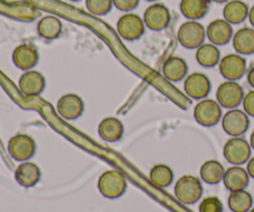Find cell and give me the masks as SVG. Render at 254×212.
<instances>
[{
    "mask_svg": "<svg viewBox=\"0 0 254 212\" xmlns=\"http://www.w3.org/2000/svg\"><path fill=\"white\" fill-rule=\"evenodd\" d=\"M98 190L104 198L107 199H118L127 191L128 184L127 179L121 171L118 170H107L99 176L98 179Z\"/></svg>",
    "mask_w": 254,
    "mask_h": 212,
    "instance_id": "cell-1",
    "label": "cell"
},
{
    "mask_svg": "<svg viewBox=\"0 0 254 212\" xmlns=\"http://www.w3.org/2000/svg\"><path fill=\"white\" fill-rule=\"evenodd\" d=\"M174 193L180 203L185 205H192L201 199L203 188L200 179L193 175H184L175 184Z\"/></svg>",
    "mask_w": 254,
    "mask_h": 212,
    "instance_id": "cell-2",
    "label": "cell"
},
{
    "mask_svg": "<svg viewBox=\"0 0 254 212\" xmlns=\"http://www.w3.org/2000/svg\"><path fill=\"white\" fill-rule=\"evenodd\" d=\"M206 37H207V35H206L205 26L197 20H188L179 27V42L185 49H198L201 45L205 44Z\"/></svg>",
    "mask_w": 254,
    "mask_h": 212,
    "instance_id": "cell-3",
    "label": "cell"
},
{
    "mask_svg": "<svg viewBox=\"0 0 254 212\" xmlns=\"http://www.w3.org/2000/svg\"><path fill=\"white\" fill-rule=\"evenodd\" d=\"M252 146L242 137H232L223 145V156L233 165H242L251 159Z\"/></svg>",
    "mask_w": 254,
    "mask_h": 212,
    "instance_id": "cell-4",
    "label": "cell"
},
{
    "mask_svg": "<svg viewBox=\"0 0 254 212\" xmlns=\"http://www.w3.org/2000/svg\"><path fill=\"white\" fill-rule=\"evenodd\" d=\"M222 107L215 99L203 98L193 108V118L203 127H213L222 119Z\"/></svg>",
    "mask_w": 254,
    "mask_h": 212,
    "instance_id": "cell-5",
    "label": "cell"
},
{
    "mask_svg": "<svg viewBox=\"0 0 254 212\" xmlns=\"http://www.w3.org/2000/svg\"><path fill=\"white\" fill-rule=\"evenodd\" d=\"M145 22L134 12H126L117 21V30L122 39L127 41H135L145 32Z\"/></svg>",
    "mask_w": 254,
    "mask_h": 212,
    "instance_id": "cell-6",
    "label": "cell"
},
{
    "mask_svg": "<svg viewBox=\"0 0 254 212\" xmlns=\"http://www.w3.org/2000/svg\"><path fill=\"white\" fill-rule=\"evenodd\" d=\"M221 123L228 136L242 137L250 128V116L242 109H228L222 116Z\"/></svg>",
    "mask_w": 254,
    "mask_h": 212,
    "instance_id": "cell-7",
    "label": "cell"
},
{
    "mask_svg": "<svg viewBox=\"0 0 254 212\" xmlns=\"http://www.w3.org/2000/svg\"><path fill=\"white\" fill-rule=\"evenodd\" d=\"M216 97L222 108H237L245 98V91L237 81H226L218 86Z\"/></svg>",
    "mask_w": 254,
    "mask_h": 212,
    "instance_id": "cell-8",
    "label": "cell"
},
{
    "mask_svg": "<svg viewBox=\"0 0 254 212\" xmlns=\"http://www.w3.org/2000/svg\"><path fill=\"white\" fill-rule=\"evenodd\" d=\"M221 74L226 81H240L247 72V61L240 54H228L218 64Z\"/></svg>",
    "mask_w": 254,
    "mask_h": 212,
    "instance_id": "cell-9",
    "label": "cell"
},
{
    "mask_svg": "<svg viewBox=\"0 0 254 212\" xmlns=\"http://www.w3.org/2000/svg\"><path fill=\"white\" fill-rule=\"evenodd\" d=\"M145 26L153 31H161L166 29L171 21V14L168 6L160 2H154L144 11L143 16Z\"/></svg>",
    "mask_w": 254,
    "mask_h": 212,
    "instance_id": "cell-10",
    "label": "cell"
},
{
    "mask_svg": "<svg viewBox=\"0 0 254 212\" xmlns=\"http://www.w3.org/2000/svg\"><path fill=\"white\" fill-rule=\"evenodd\" d=\"M184 89L190 98L201 101L206 98L211 91V81L205 73L193 72L186 76L184 81Z\"/></svg>",
    "mask_w": 254,
    "mask_h": 212,
    "instance_id": "cell-11",
    "label": "cell"
},
{
    "mask_svg": "<svg viewBox=\"0 0 254 212\" xmlns=\"http://www.w3.org/2000/svg\"><path fill=\"white\" fill-rule=\"evenodd\" d=\"M57 112L66 121H74L79 118L84 111L83 99L76 93H66L57 101Z\"/></svg>",
    "mask_w": 254,
    "mask_h": 212,
    "instance_id": "cell-12",
    "label": "cell"
},
{
    "mask_svg": "<svg viewBox=\"0 0 254 212\" xmlns=\"http://www.w3.org/2000/svg\"><path fill=\"white\" fill-rule=\"evenodd\" d=\"M206 35L211 44L216 46H222V45L228 44L233 39L235 34H233L232 25L230 22L226 21L225 19H217L208 24Z\"/></svg>",
    "mask_w": 254,
    "mask_h": 212,
    "instance_id": "cell-13",
    "label": "cell"
},
{
    "mask_svg": "<svg viewBox=\"0 0 254 212\" xmlns=\"http://www.w3.org/2000/svg\"><path fill=\"white\" fill-rule=\"evenodd\" d=\"M10 154L14 156L16 160H27V159L32 158L36 150V144H35L34 139L25 134H19V136L14 137L10 141L9 144Z\"/></svg>",
    "mask_w": 254,
    "mask_h": 212,
    "instance_id": "cell-14",
    "label": "cell"
},
{
    "mask_svg": "<svg viewBox=\"0 0 254 212\" xmlns=\"http://www.w3.org/2000/svg\"><path fill=\"white\" fill-rule=\"evenodd\" d=\"M250 179L251 176L247 169H243L240 165H233L225 171L222 181L226 189L232 193V191L246 190L250 185Z\"/></svg>",
    "mask_w": 254,
    "mask_h": 212,
    "instance_id": "cell-15",
    "label": "cell"
},
{
    "mask_svg": "<svg viewBox=\"0 0 254 212\" xmlns=\"http://www.w3.org/2000/svg\"><path fill=\"white\" fill-rule=\"evenodd\" d=\"M189 72V66L184 59L179 56H171L164 62L163 74L168 81L180 82L186 78Z\"/></svg>",
    "mask_w": 254,
    "mask_h": 212,
    "instance_id": "cell-16",
    "label": "cell"
},
{
    "mask_svg": "<svg viewBox=\"0 0 254 212\" xmlns=\"http://www.w3.org/2000/svg\"><path fill=\"white\" fill-rule=\"evenodd\" d=\"M98 134L103 141L114 143L118 141L124 134V126L121 119L116 117H107L101 121L98 126Z\"/></svg>",
    "mask_w": 254,
    "mask_h": 212,
    "instance_id": "cell-17",
    "label": "cell"
},
{
    "mask_svg": "<svg viewBox=\"0 0 254 212\" xmlns=\"http://www.w3.org/2000/svg\"><path fill=\"white\" fill-rule=\"evenodd\" d=\"M250 15V6L242 0H230L223 7V19L231 25L242 24Z\"/></svg>",
    "mask_w": 254,
    "mask_h": 212,
    "instance_id": "cell-18",
    "label": "cell"
},
{
    "mask_svg": "<svg viewBox=\"0 0 254 212\" xmlns=\"http://www.w3.org/2000/svg\"><path fill=\"white\" fill-rule=\"evenodd\" d=\"M211 0H181L180 11L188 20H200L210 10Z\"/></svg>",
    "mask_w": 254,
    "mask_h": 212,
    "instance_id": "cell-19",
    "label": "cell"
},
{
    "mask_svg": "<svg viewBox=\"0 0 254 212\" xmlns=\"http://www.w3.org/2000/svg\"><path fill=\"white\" fill-rule=\"evenodd\" d=\"M45 86L46 79L39 71L26 72L20 81V87L26 96H39L42 93Z\"/></svg>",
    "mask_w": 254,
    "mask_h": 212,
    "instance_id": "cell-20",
    "label": "cell"
},
{
    "mask_svg": "<svg viewBox=\"0 0 254 212\" xmlns=\"http://www.w3.org/2000/svg\"><path fill=\"white\" fill-rule=\"evenodd\" d=\"M233 47L240 55L254 54V29L252 27H242L233 35Z\"/></svg>",
    "mask_w": 254,
    "mask_h": 212,
    "instance_id": "cell-21",
    "label": "cell"
},
{
    "mask_svg": "<svg viewBox=\"0 0 254 212\" xmlns=\"http://www.w3.org/2000/svg\"><path fill=\"white\" fill-rule=\"evenodd\" d=\"M196 60L198 65L206 69H212L217 66L221 61V52L216 45L211 44H202L198 49H196Z\"/></svg>",
    "mask_w": 254,
    "mask_h": 212,
    "instance_id": "cell-22",
    "label": "cell"
},
{
    "mask_svg": "<svg viewBox=\"0 0 254 212\" xmlns=\"http://www.w3.org/2000/svg\"><path fill=\"white\" fill-rule=\"evenodd\" d=\"M15 178L20 185L25 188H31L35 186L40 181L41 178V170L39 166L34 163H24L16 169Z\"/></svg>",
    "mask_w": 254,
    "mask_h": 212,
    "instance_id": "cell-23",
    "label": "cell"
},
{
    "mask_svg": "<svg viewBox=\"0 0 254 212\" xmlns=\"http://www.w3.org/2000/svg\"><path fill=\"white\" fill-rule=\"evenodd\" d=\"M62 22L61 20L54 15L44 16L37 24V32L41 37L46 40H55L61 35Z\"/></svg>",
    "mask_w": 254,
    "mask_h": 212,
    "instance_id": "cell-24",
    "label": "cell"
},
{
    "mask_svg": "<svg viewBox=\"0 0 254 212\" xmlns=\"http://www.w3.org/2000/svg\"><path fill=\"white\" fill-rule=\"evenodd\" d=\"M225 168L218 160L211 159V160L205 161L200 169V176L205 183L210 185H216L220 181H222L223 175H225Z\"/></svg>",
    "mask_w": 254,
    "mask_h": 212,
    "instance_id": "cell-25",
    "label": "cell"
},
{
    "mask_svg": "<svg viewBox=\"0 0 254 212\" xmlns=\"http://www.w3.org/2000/svg\"><path fill=\"white\" fill-rule=\"evenodd\" d=\"M149 179L154 186L164 189L171 185V183L174 181V173L170 166H168L166 164H156L150 169Z\"/></svg>",
    "mask_w": 254,
    "mask_h": 212,
    "instance_id": "cell-26",
    "label": "cell"
},
{
    "mask_svg": "<svg viewBox=\"0 0 254 212\" xmlns=\"http://www.w3.org/2000/svg\"><path fill=\"white\" fill-rule=\"evenodd\" d=\"M14 60L21 69H31L39 61V52L31 45H21L15 50Z\"/></svg>",
    "mask_w": 254,
    "mask_h": 212,
    "instance_id": "cell-27",
    "label": "cell"
},
{
    "mask_svg": "<svg viewBox=\"0 0 254 212\" xmlns=\"http://www.w3.org/2000/svg\"><path fill=\"white\" fill-rule=\"evenodd\" d=\"M253 206V198L247 190L232 191L228 196V208L232 212H248Z\"/></svg>",
    "mask_w": 254,
    "mask_h": 212,
    "instance_id": "cell-28",
    "label": "cell"
},
{
    "mask_svg": "<svg viewBox=\"0 0 254 212\" xmlns=\"http://www.w3.org/2000/svg\"><path fill=\"white\" fill-rule=\"evenodd\" d=\"M86 7L91 14L103 16L112 10L113 0H86Z\"/></svg>",
    "mask_w": 254,
    "mask_h": 212,
    "instance_id": "cell-29",
    "label": "cell"
},
{
    "mask_svg": "<svg viewBox=\"0 0 254 212\" xmlns=\"http://www.w3.org/2000/svg\"><path fill=\"white\" fill-rule=\"evenodd\" d=\"M198 212H223V204L216 196H208L201 201Z\"/></svg>",
    "mask_w": 254,
    "mask_h": 212,
    "instance_id": "cell-30",
    "label": "cell"
},
{
    "mask_svg": "<svg viewBox=\"0 0 254 212\" xmlns=\"http://www.w3.org/2000/svg\"><path fill=\"white\" fill-rule=\"evenodd\" d=\"M140 0H113V5L118 10L124 12H130L139 5Z\"/></svg>",
    "mask_w": 254,
    "mask_h": 212,
    "instance_id": "cell-31",
    "label": "cell"
},
{
    "mask_svg": "<svg viewBox=\"0 0 254 212\" xmlns=\"http://www.w3.org/2000/svg\"><path fill=\"white\" fill-rule=\"evenodd\" d=\"M243 111L248 114L250 117H254V89L245 94L243 98Z\"/></svg>",
    "mask_w": 254,
    "mask_h": 212,
    "instance_id": "cell-32",
    "label": "cell"
},
{
    "mask_svg": "<svg viewBox=\"0 0 254 212\" xmlns=\"http://www.w3.org/2000/svg\"><path fill=\"white\" fill-rule=\"evenodd\" d=\"M247 171H248V174H250L251 178L254 179V156H253V158H251L250 160H248Z\"/></svg>",
    "mask_w": 254,
    "mask_h": 212,
    "instance_id": "cell-33",
    "label": "cell"
},
{
    "mask_svg": "<svg viewBox=\"0 0 254 212\" xmlns=\"http://www.w3.org/2000/svg\"><path fill=\"white\" fill-rule=\"evenodd\" d=\"M247 81L250 83V86L253 87L254 89V66L247 72Z\"/></svg>",
    "mask_w": 254,
    "mask_h": 212,
    "instance_id": "cell-34",
    "label": "cell"
},
{
    "mask_svg": "<svg viewBox=\"0 0 254 212\" xmlns=\"http://www.w3.org/2000/svg\"><path fill=\"white\" fill-rule=\"evenodd\" d=\"M248 19H250L251 25H252L253 29H254V5L250 9V15H248Z\"/></svg>",
    "mask_w": 254,
    "mask_h": 212,
    "instance_id": "cell-35",
    "label": "cell"
},
{
    "mask_svg": "<svg viewBox=\"0 0 254 212\" xmlns=\"http://www.w3.org/2000/svg\"><path fill=\"white\" fill-rule=\"evenodd\" d=\"M250 143H251V146H252V149H253V150H254V131L252 132V134H251Z\"/></svg>",
    "mask_w": 254,
    "mask_h": 212,
    "instance_id": "cell-36",
    "label": "cell"
},
{
    "mask_svg": "<svg viewBox=\"0 0 254 212\" xmlns=\"http://www.w3.org/2000/svg\"><path fill=\"white\" fill-rule=\"evenodd\" d=\"M213 2H218V4H223V2H228L230 0H211Z\"/></svg>",
    "mask_w": 254,
    "mask_h": 212,
    "instance_id": "cell-37",
    "label": "cell"
},
{
    "mask_svg": "<svg viewBox=\"0 0 254 212\" xmlns=\"http://www.w3.org/2000/svg\"><path fill=\"white\" fill-rule=\"evenodd\" d=\"M146 1H151V2H155V1H158V0H146Z\"/></svg>",
    "mask_w": 254,
    "mask_h": 212,
    "instance_id": "cell-38",
    "label": "cell"
},
{
    "mask_svg": "<svg viewBox=\"0 0 254 212\" xmlns=\"http://www.w3.org/2000/svg\"><path fill=\"white\" fill-rule=\"evenodd\" d=\"M250 212H254V208L251 209V211H250Z\"/></svg>",
    "mask_w": 254,
    "mask_h": 212,
    "instance_id": "cell-39",
    "label": "cell"
},
{
    "mask_svg": "<svg viewBox=\"0 0 254 212\" xmlns=\"http://www.w3.org/2000/svg\"><path fill=\"white\" fill-rule=\"evenodd\" d=\"M71 1H79V0H71Z\"/></svg>",
    "mask_w": 254,
    "mask_h": 212,
    "instance_id": "cell-40",
    "label": "cell"
}]
</instances>
